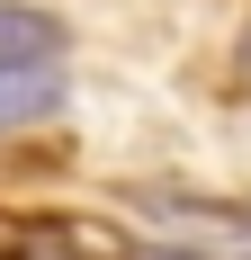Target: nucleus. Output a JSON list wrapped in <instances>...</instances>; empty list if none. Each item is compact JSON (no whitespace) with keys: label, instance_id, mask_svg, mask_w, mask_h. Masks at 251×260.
<instances>
[{"label":"nucleus","instance_id":"3","mask_svg":"<svg viewBox=\"0 0 251 260\" xmlns=\"http://www.w3.org/2000/svg\"><path fill=\"white\" fill-rule=\"evenodd\" d=\"M242 81H251V27H242Z\"/></svg>","mask_w":251,"mask_h":260},{"label":"nucleus","instance_id":"1","mask_svg":"<svg viewBox=\"0 0 251 260\" xmlns=\"http://www.w3.org/2000/svg\"><path fill=\"white\" fill-rule=\"evenodd\" d=\"M63 108V63H0V126H36Z\"/></svg>","mask_w":251,"mask_h":260},{"label":"nucleus","instance_id":"2","mask_svg":"<svg viewBox=\"0 0 251 260\" xmlns=\"http://www.w3.org/2000/svg\"><path fill=\"white\" fill-rule=\"evenodd\" d=\"M63 54V18L36 0H0V63H54Z\"/></svg>","mask_w":251,"mask_h":260}]
</instances>
